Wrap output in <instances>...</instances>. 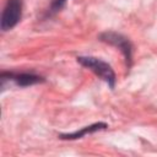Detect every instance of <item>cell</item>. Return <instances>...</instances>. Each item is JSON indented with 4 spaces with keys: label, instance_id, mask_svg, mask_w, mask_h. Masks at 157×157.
Wrapping results in <instances>:
<instances>
[{
    "label": "cell",
    "instance_id": "6da1fadb",
    "mask_svg": "<svg viewBox=\"0 0 157 157\" xmlns=\"http://www.w3.org/2000/svg\"><path fill=\"white\" fill-rule=\"evenodd\" d=\"M76 59L77 63H80L83 67L90 69L96 76L103 80L110 88L115 87V82H117L115 72L108 63L94 56H77Z\"/></svg>",
    "mask_w": 157,
    "mask_h": 157
},
{
    "label": "cell",
    "instance_id": "7a4b0ae2",
    "mask_svg": "<svg viewBox=\"0 0 157 157\" xmlns=\"http://www.w3.org/2000/svg\"><path fill=\"white\" fill-rule=\"evenodd\" d=\"M99 40L108 43L110 45H114L117 48H119V50L123 53L124 58H125V63L128 69L131 67V63H132V44L131 42L123 34L113 32V31H107L103 32L98 36Z\"/></svg>",
    "mask_w": 157,
    "mask_h": 157
},
{
    "label": "cell",
    "instance_id": "3957f363",
    "mask_svg": "<svg viewBox=\"0 0 157 157\" xmlns=\"http://www.w3.org/2000/svg\"><path fill=\"white\" fill-rule=\"evenodd\" d=\"M22 6H23L22 0H7L6 1V5L1 13V21H0V27L4 32L12 29L21 21Z\"/></svg>",
    "mask_w": 157,
    "mask_h": 157
},
{
    "label": "cell",
    "instance_id": "277c9868",
    "mask_svg": "<svg viewBox=\"0 0 157 157\" xmlns=\"http://www.w3.org/2000/svg\"><path fill=\"white\" fill-rule=\"evenodd\" d=\"M0 80L1 82H6V81H12L15 85L20 86V87H27V86H32V85H37V83H42L45 81V78L40 75L33 74V72H21V74H16V72H7V71H2L0 75Z\"/></svg>",
    "mask_w": 157,
    "mask_h": 157
},
{
    "label": "cell",
    "instance_id": "5b68a950",
    "mask_svg": "<svg viewBox=\"0 0 157 157\" xmlns=\"http://www.w3.org/2000/svg\"><path fill=\"white\" fill-rule=\"evenodd\" d=\"M107 128H108V124H105L103 121H98V123L83 126L82 129L74 131V132H70V134H60L59 139H61V140H78V139H82L83 136H86L87 134H93V132H97L101 130H105Z\"/></svg>",
    "mask_w": 157,
    "mask_h": 157
},
{
    "label": "cell",
    "instance_id": "8992f818",
    "mask_svg": "<svg viewBox=\"0 0 157 157\" xmlns=\"http://www.w3.org/2000/svg\"><path fill=\"white\" fill-rule=\"evenodd\" d=\"M66 2H67V0H52L49 9L47 11V16H53L56 12H59L66 5Z\"/></svg>",
    "mask_w": 157,
    "mask_h": 157
}]
</instances>
